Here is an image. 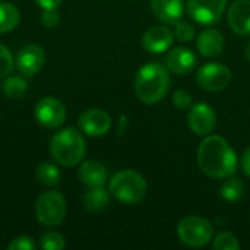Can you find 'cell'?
I'll return each mask as SVG.
<instances>
[{"label": "cell", "instance_id": "obj_1", "mask_svg": "<svg viewBox=\"0 0 250 250\" xmlns=\"http://www.w3.org/2000/svg\"><path fill=\"white\" fill-rule=\"evenodd\" d=\"M198 164L208 177L227 179L237 170V155L227 139L218 135H208L199 144Z\"/></svg>", "mask_w": 250, "mask_h": 250}, {"label": "cell", "instance_id": "obj_2", "mask_svg": "<svg viewBox=\"0 0 250 250\" xmlns=\"http://www.w3.org/2000/svg\"><path fill=\"white\" fill-rule=\"evenodd\" d=\"M167 66L151 62L139 69L135 78V94L145 104L160 103L168 92L170 75Z\"/></svg>", "mask_w": 250, "mask_h": 250}, {"label": "cell", "instance_id": "obj_3", "mask_svg": "<svg viewBox=\"0 0 250 250\" xmlns=\"http://www.w3.org/2000/svg\"><path fill=\"white\" fill-rule=\"evenodd\" d=\"M86 152V142L82 133L75 127H64L59 130L50 141L51 157L64 167L79 164Z\"/></svg>", "mask_w": 250, "mask_h": 250}, {"label": "cell", "instance_id": "obj_4", "mask_svg": "<svg viewBox=\"0 0 250 250\" xmlns=\"http://www.w3.org/2000/svg\"><path fill=\"white\" fill-rule=\"evenodd\" d=\"M148 185L144 176L135 170L117 171L110 180V193L126 205H136L146 196Z\"/></svg>", "mask_w": 250, "mask_h": 250}, {"label": "cell", "instance_id": "obj_5", "mask_svg": "<svg viewBox=\"0 0 250 250\" xmlns=\"http://www.w3.org/2000/svg\"><path fill=\"white\" fill-rule=\"evenodd\" d=\"M66 199L57 190L44 192L35 202L37 220L45 227H57L66 217Z\"/></svg>", "mask_w": 250, "mask_h": 250}, {"label": "cell", "instance_id": "obj_6", "mask_svg": "<svg viewBox=\"0 0 250 250\" xmlns=\"http://www.w3.org/2000/svg\"><path fill=\"white\" fill-rule=\"evenodd\" d=\"M177 236L183 245L198 249L207 246L211 242L214 236V227L208 220L202 217L190 215L179 223Z\"/></svg>", "mask_w": 250, "mask_h": 250}, {"label": "cell", "instance_id": "obj_7", "mask_svg": "<svg viewBox=\"0 0 250 250\" xmlns=\"http://www.w3.org/2000/svg\"><path fill=\"white\" fill-rule=\"evenodd\" d=\"M199 86L209 92H220L231 83V70L221 63H207L196 75Z\"/></svg>", "mask_w": 250, "mask_h": 250}, {"label": "cell", "instance_id": "obj_8", "mask_svg": "<svg viewBox=\"0 0 250 250\" xmlns=\"http://www.w3.org/2000/svg\"><path fill=\"white\" fill-rule=\"evenodd\" d=\"M37 122L45 129H56L66 122V107L64 104L54 97L41 98L34 110Z\"/></svg>", "mask_w": 250, "mask_h": 250}, {"label": "cell", "instance_id": "obj_9", "mask_svg": "<svg viewBox=\"0 0 250 250\" xmlns=\"http://www.w3.org/2000/svg\"><path fill=\"white\" fill-rule=\"evenodd\" d=\"M227 7V0H188L189 15L202 25L218 22Z\"/></svg>", "mask_w": 250, "mask_h": 250}, {"label": "cell", "instance_id": "obj_10", "mask_svg": "<svg viewBox=\"0 0 250 250\" xmlns=\"http://www.w3.org/2000/svg\"><path fill=\"white\" fill-rule=\"evenodd\" d=\"M188 125L193 133L199 136H208L209 133H212L217 125L215 111L207 103H198L189 110Z\"/></svg>", "mask_w": 250, "mask_h": 250}, {"label": "cell", "instance_id": "obj_11", "mask_svg": "<svg viewBox=\"0 0 250 250\" xmlns=\"http://www.w3.org/2000/svg\"><path fill=\"white\" fill-rule=\"evenodd\" d=\"M45 64V53L38 44L22 47L16 56V67L25 76H34L42 70Z\"/></svg>", "mask_w": 250, "mask_h": 250}, {"label": "cell", "instance_id": "obj_12", "mask_svg": "<svg viewBox=\"0 0 250 250\" xmlns=\"http://www.w3.org/2000/svg\"><path fill=\"white\" fill-rule=\"evenodd\" d=\"M79 126L88 136H104L111 127V117L101 108H89L79 116Z\"/></svg>", "mask_w": 250, "mask_h": 250}, {"label": "cell", "instance_id": "obj_13", "mask_svg": "<svg viewBox=\"0 0 250 250\" xmlns=\"http://www.w3.org/2000/svg\"><path fill=\"white\" fill-rule=\"evenodd\" d=\"M174 41V34L170 31V28L158 25L151 26L142 38V45L146 51L152 54H160L167 51Z\"/></svg>", "mask_w": 250, "mask_h": 250}, {"label": "cell", "instance_id": "obj_14", "mask_svg": "<svg viewBox=\"0 0 250 250\" xmlns=\"http://www.w3.org/2000/svg\"><path fill=\"white\" fill-rule=\"evenodd\" d=\"M198 63L196 54L186 47H176L166 56V66L170 72L176 75L190 73Z\"/></svg>", "mask_w": 250, "mask_h": 250}, {"label": "cell", "instance_id": "obj_15", "mask_svg": "<svg viewBox=\"0 0 250 250\" xmlns=\"http://www.w3.org/2000/svg\"><path fill=\"white\" fill-rule=\"evenodd\" d=\"M229 25L239 35H250V0H236L229 7Z\"/></svg>", "mask_w": 250, "mask_h": 250}, {"label": "cell", "instance_id": "obj_16", "mask_svg": "<svg viewBox=\"0 0 250 250\" xmlns=\"http://www.w3.org/2000/svg\"><path fill=\"white\" fill-rule=\"evenodd\" d=\"M151 9L155 16L168 25H174L183 18V0H151Z\"/></svg>", "mask_w": 250, "mask_h": 250}, {"label": "cell", "instance_id": "obj_17", "mask_svg": "<svg viewBox=\"0 0 250 250\" xmlns=\"http://www.w3.org/2000/svg\"><path fill=\"white\" fill-rule=\"evenodd\" d=\"M196 47L204 57H215L224 50V37L218 29L207 28L199 34Z\"/></svg>", "mask_w": 250, "mask_h": 250}, {"label": "cell", "instance_id": "obj_18", "mask_svg": "<svg viewBox=\"0 0 250 250\" xmlns=\"http://www.w3.org/2000/svg\"><path fill=\"white\" fill-rule=\"evenodd\" d=\"M78 176H79V180L88 188L104 186L107 182V177H108L105 166L95 160L82 163V166L78 171Z\"/></svg>", "mask_w": 250, "mask_h": 250}, {"label": "cell", "instance_id": "obj_19", "mask_svg": "<svg viewBox=\"0 0 250 250\" xmlns=\"http://www.w3.org/2000/svg\"><path fill=\"white\" fill-rule=\"evenodd\" d=\"M83 205L86 211L100 214L105 211L110 205V192L104 189V186L89 188V190L83 196Z\"/></svg>", "mask_w": 250, "mask_h": 250}, {"label": "cell", "instance_id": "obj_20", "mask_svg": "<svg viewBox=\"0 0 250 250\" xmlns=\"http://www.w3.org/2000/svg\"><path fill=\"white\" fill-rule=\"evenodd\" d=\"M21 21L19 9L7 1H0V34L13 31Z\"/></svg>", "mask_w": 250, "mask_h": 250}, {"label": "cell", "instance_id": "obj_21", "mask_svg": "<svg viewBox=\"0 0 250 250\" xmlns=\"http://www.w3.org/2000/svg\"><path fill=\"white\" fill-rule=\"evenodd\" d=\"M35 176H37V180L47 188L57 186L60 182V170L57 168V166L51 163H41L37 167Z\"/></svg>", "mask_w": 250, "mask_h": 250}, {"label": "cell", "instance_id": "obj_22", "mask_svg": "<svg viewBox=\"0 0 250 250\" xmlns=\"http://www.w3.org/2000/svg\"><path fill=\"white\" fill-rule=\"evenodd\" d=\"M245 195V185L240 179L236 177H227V180L221 186V196L224 201L236 202L240 201Z\"/></svg>", "mask_w": 250, "mask_h": 250}, {"label": "cell", "instance_id": "obj_23", "mask_svg": "<svg viewBox=\"0 0 250 250\" xmlns=\"http://www.w3.org/2000/svg\"><path fill=\"white\" fill-rule=\"evenodd\" d=\"M1 89L7 98H21L28 89V82L22 76H7L4 78Z\"/></svg>", "mask_w": 250, "mask_h": 250}, {"label": "cell", "instance_id": "obj_24", "mask_svg": "<svg viewBox=\"0 0 250 250\" xmlns=\"http://www.w3.org/2000/svg\"><path fill=\"white\" fill-rule=\"evenodd\" d=\"M40 248L44 250H63L66 248V242L60 233L45 231L40 237Z\"/></svg>", "mask_w": 250, "mask_h": 250}, {"label": "cell", "instance_id": "obj_25", "mask_svg": "<svg viewBox=\"0 0 250 250\" xmlns=\"http://www.w3.org/2000/svg\"><path fill=\"white\" fill-rule=\"evenodd\" d=\"M212 248L215 250H239L240 249V242L233 233L224 231L215 237Z\"/></svg>", "mask_w": 250, "mask_h": 250}, {"label": "cell", "instance_id": "obj_26", "mask_svg": "<svg viewBox=\"0 0 250 250\" xmlns=\"http://www.w3.org/2000/svg\"><path fill=\"white\" fill-rule=\"evenodd\" d=\"M13 66H15V62H13V56L10 50L6 45L0 44V79L7 78L12 73Z\"/></svg>", "mask_w": 250, "mask_h": 250}, {"label": "cell", "instance_id": "obj_27", "mask_svg": "<svg viewBox=\"0 0 250 250\" xmlns=\"http://www.w3.org/2000/svg\"><path fill=\"white\" fill-rule=\"evenodd\" d=\"M174 37L179 40V41H183V42H188V41H192L193 37H195V28L188 23V22H183V21H179L177 23H174Z\"/></svg>", "mask_w": 250, "mask_h": 250}, {"label": "cell", "instance_id": "obj_28", "mask_svg": "<svg viewBox=\"0 0 250 250\" xmlns=\"http://www.w3.org/2000/svg\"><path fill=\"white\" fill-rule=\"evenodd\" d=\"M37 249V243L34 242L32 237L29 236H18L15 237L9 245L7 250H35Z\"/></svg>", "mask_w": 250, "mask_h": 250}, {"label": "cell", "instance_id": "obj_29", "mask_svg": "<svg viewBox=\"0 0 250 250\" xmlns=\"http://www.w3.org/2000/svg\"><path fill=\"white\" fill-rule=\"evenodd\" d=\"M171 101L174 104V107H177L179 110H186L192 107V95L186 91V89H177L174 91Z\"/></svg>", "mask_w": 250, "mask_h": 250}, {"label": "cell", "instance_id": "obj_30", "mask_svg": "<svg viewBox=\"0 0 250 250\" xmlns=\"http://www.w3.org/2000/svg\"><path fill=\"white\" fill-rule=\"evenodd\" d=\"M41 23L47 28H54L60 23V13L57 9H44L41 15Z\"/></svg>", "mask_w": 250, "mask_h": 250}, {"label": "cell", "instance_id": "obj_31", "mask_svg": "<svg viewBox=\"0 0 250 250\" xmlns=\"http://www.w3.org/2000/svg\"><path fill=\"white\" fill-rule=\"evenodd\" d=\"M240 166H242L243 173H245L248 177H250V146L243 152L242 160H240Z\"/></svg>", "mask_w": 250, "mask_h": 250}, {"label": "cell", "instance_id": "obj_32", "mask_svg": "<svg viewBox=\"0 0 250 250\" xmlns=\"http://www.w3.org/2000/svg\"><path fill=\"white\" fill-rule=\"evenodd\" d=\"M41 7L42 10L44 9H59V6L62 4V0H35Z\"/></svg>", "mask_w": 250, "mask_h": 250}, {"label": "cell", "instance_id": "obj_33", "mask_svg": "<svg viewBox=\"0 0 250 250\" xmlns=\"http://www.w3.org/2000/svg\"><path fill=\"white\" fill-rule=\"evenodd\" d=\"M127 126H129V119L126 116H122L119 120V133L123 135L127 130Z\"/></svg>", "mask_w": 250, "mask_h": 250}, {"label": "cell", "instance_id": "obj_34", "mask_svg": "<svg viewBox=\"0 0 250 250\" xmlns=\"http://www.w3.org/2000/svg\"><path fill=\"white\" fill-rule=\"evenodd\" d=\"M245 54H246V59L250 62V41L246 44V48H245Z\"/></svg>", "mask_w": 250, "mask_h": 250}]
</instances>
